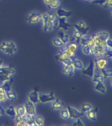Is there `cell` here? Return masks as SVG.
Segmentation results:
<instances>
[{
  "label": "cell",
  "mask_w": 112,
  "mask_h": 126,
  "mask_svg": "<svg viewBox=\"0 0 112 126\" xmlns=\"http://www.w3.org/2000/svg\"><path fill=\"white\" fill-rule=\"evenodd\" d=\"M59 62H60L64 66L66 65L72 64V59L71 58H66V59H61L59 60Z\"/></svg>",
  "instance_id": "836d02e7"
},
{
  "label": "cell",
  "mask_w": 112,
  "mask_h": 126,
  "mask_svg": "<svg viewBox=\"0 0 112 126\" xmlns=\"http://www.w3.org/2000/svg\"><path fill=\"white\" fill-rule=\"evenodd\" d=\"M54 29L61 30L64 32L68 31L71 27V25L68 21L66 18H59L56 16L55 20L53 21Z\"/></svg>",
  "instance_id": "7a4b0ae2"
},
{
  "label": "cell",
  "mask_w": 112,
  "mask_h": 126,
  "mask_svg": "<svg viewBox=\"0 0 112 126\" xmlns=\"http://www.w3.org/2000/svg\"><path fill=\"white\" fill-rule=\"evenodd\" d=\"M3 61H2V60H1V59H0V67L2 65H3Z\"/></svg>",
  "instance_id": "7bdbcfd3"
},
{
  "label": "cell",
  "mask_w": 112,
  "mask_h": 126,
  "mask_svg": "<svg viewBox=\"0 0 112 126\" xmlns=\"http://www.w3.org/2000/svg\"><path fill=\"white\" fill-rule=\"evenodd\" d=\"M76 121L72 124V126H84V123L83 122V120L81 119V118H78L75 119Z\"/></svg>",
  "instance_id": "8d00e7d4"
},
{
  "label": "cell",
  "mask_w": 112,
  "mask_h": 126,
  "mask_svg": "<svg viewBox=\"0 0 112 126\" xmlns=\"http://www.w3.org/2000/svg\"><path fill=\"white\" fill-rule=\"evenodd\" d=\"M18 51L17 45L14 41H3L0 44V51L5 55L13 56Z\"/></svg>",
  "instance_id": "6da1fadb"
},
{
  "label": "cell",
  "mask_w": 112,
  "mask_h": 126,
  "mask_svg": "<svg viewBox=\"0 0 112 126\" xmlns=\"http://www.w3.org/2000/svg\"><path fill=\"white\" fill-rule=\"evenodd\" d=\"M60 117L65 120L70 119V114H69V112L67 108H63L61 109L60 112Z\"/></svg>",
  "instance_id": "4316f807"
},
{
  "label": "cell",
  "mask_w": 112,
  "mask_h": 126,
  "mask_svg": "<svg viewBox=\"0 0 112 126\" xmlns=\"http://www.w3.org/2000/svg\"><path fill=\"white\" fill-rule=\"evenodd\" d=\"M67 109L68 110L69 114H70V118L75 120L78 118H82L84 116V113L81 111L80 110H78L77 108H75L73 106H68Z\"/></svg>",
  "instance_id": "ba28073f"
},
{
  "label": "cell",
  "mask_w": 112,
  "mask_h": 126,
  "mask_svg": "<svg viewBox=\"0 0 112 126\" xmlns=\"http://www.w3.org/2000/svg\"><path fill=\"white\" fill-rule=\"evenodd\" d=\"M58 37L59 39H60L61 41H62V43L64 44H67L70 42V36L68 33H66V32L63 30H59V32H58Z\"/></svg>",
  "instance_id": "2e32d148"
},
{
  "label": "cell",
  "mask_w": 112,
  "mask_h": 126,
  "mask_svg": "<svg viewBox=\"0 0 112 126\" xmlns=\"http://www.w3.org/2000/svg\"><path fill=\"white\" fill-rule=\"evenodd\" d=\"M85 1H86L87 2H90V3H92V2L94 1V0H85Z\"/></svg>",
  "instance_id": "ee69618b"
},
{
  "label": "cell",
  "mask_w": 112,
  "mask_h": 126,
  "mask_svg": "<svg viewBox=\"0 0 112 126\" xmlns=\"http://www.w3.org/2000/svg\"><path fill=\"white\" fill-rule=\"evenodd\" d=\"M51 104V109L53 110H60L62 108H64V103L62 101L58 98H56L53 101Z\"/></svg>",
  "instance_id": "ac0fdd59"
},
{
  "label": "cell",
  "mask_w": 112,
  "mask_h": 126,
  "mask_svg": "<svg viewBox=\"0 0 112 126\" xmlns=\"http://www.w3.org/2000/svg\"><path fill=\"white\" fill-rule=\"evenodd\" d=\"M24 107L26 109V114L28 116H30L31 118H34L36 116V108H35V104L30 102L28 100L24 103Z\"/></svg>",
  "instance_id": "52a82bcc"
},
{
  "label": "cell",
  "mask_w": 112,
  "mask_h": 126,
  "mask_svg": "<svg viewBox=\"0 0 112 126\" xmlns=\"http://www.w3.org/2000/svg\"><path fill=\"white\" fill-rule=\"evenodd\" d=\"M56 99V96L54 93H39V102L46 104L52 102Z\"/></svg>",
  "instance_id": "8992f818"
},
{
  "label": "cell",
  "mask_w": 112,
  "mask_h": 126,
  "mask_svg": "<svg viewBox=\"0 0 112 126\" xmlns=\"http://www.w3.org/2000/svg\"><path fill=\"white\" fill-rule=\"evenodd\" d=\"M106 0H97V1H94L92 2L93 3L98 4V5H100L102 6L104 4V3L106 2Z\"/></svg>",
  "instance_id": "ab89813d"
},
{
  "label": "cell",
  "mask_w": 112,
  "mask_h": 126,
  "mask_svg": "<svg viewBox=\"0 0 112 126\" xmlns=\"http://www.w3.org/2000/svg\"><path fill=\"white\" fill-rule=\"evenodd\" d=\"M0 73L9 76H13L16 74V70L13 67L2 65L0 67Z\"/></svg>",
  "instance_id": "7c38bea8"
},
{
  "label": "cell",
  "mask_w": 112,
  "mask_h": 126,
  "mask_svg": "<svg viewBox=\"0 0 112 126\" xmlns=\"http://www.w3.org/2000/svg\"><path fill=\"white\" fill-rule=\"evenodd\" d=\"M77 24L78 25V26L81 28H83V29H90L89 27H88L87 24H86L84 21H79L78 23H77Z\"/></svg>",
  "instance_id": "74e56055"
},
{
  "label": "cell",
  "mask_w": 112,
  "mask_h": 126,
  "mask_svg": "<svg viewBox=\"0 0 112 126\" xmlns=\"http://www.w3.org/2000/svg\"><path fill=\"white\" fill-rule=\"evenodd\" d=\"M106 50L102 45H94L90 49V55L95 57H105Z\"/></svg>",
  "instance_id": "5b68a950"
},
{
  "label": "cell",
  "mask_w": 112,
  "mask_h": 126,
  "mask_svg": "<svg viewBox=\"0 0 112 126\" xmlns=\"http://www.w3.org/2000/svg\"><path fill=\"white\" fill-rule=\"evenodd\" d=\"M5 113L7 116H8L11 118L14 119L16 118V116L15 106H13V105H10V106H7L5 109Z\"/></svg>",
  "instance_id": "e0dca14e"
},
{
  "label": "cell",
  "mask_w": 112,
  "mask_h": 126,
  "mask_svg": "<svg viewBox=\"0 0 112 126\" xmlns=\"http://www.w3.org/2000/svg\"><path fill=\"white\" fill-rule=\"evenodd\" d=\"M62 3V0H54L49 5H48V7L50 9H57L60 6Z\"/></svg>",
  "instance_id": "f1b7e54d"
},
{
  "label": "cell",
  "mask_w": 112,
  "mask_h": 126,
  "mask_svg": "<svg viewBox=\"0 0 112 126\" xmlns=\"http://www.w3.org/2000/svg\"><path fill=\"white\" fill-rule=\"evenodd\" d=\"M102 7L106 9H109L112 7V0H106V2L102 5Z\"/></svg>",
  "instance_id": "d590c367"
},
{
  "label": "cell",
  "mask_w": 112,
  "mask_h": 126,
  "mask_svg": "<svg viewBox=\"0 0 112 126\" xmlns=\"http://www.w3.org/2000/svg\"><path fill=\"white\" fill-rule=\"evenodd\" d=\"M94 1H97V0H94Z\"/></svg>",
  "instance_id": "f6af8a7d"
},
{
  "label": "cell",
  "mask_w": 112,
  "mask_h": 126,
  "mask_svg": "<svg viewBox=\"0 0 112 126\" xmlns=\"http://www.w3.org/2000/svg\"><path fill=\"white\" fill-rule=\"evenodd\" d=\"M35 126H43L45 124V120L43 116H35L33 118Z\"/></svg>",
  "instance_id": "83f0119b"
},
{
  "label": "cell",
  "mask_w": 112,
  "mask_h": 126,
  "mask_svg": "<svg viewBox=\"0 0 112 126\" xmlns=\"http://www.w3.org/2000/svg\"><path fill=\"white\" fill-rule=\"evenodd\" d=\"M86 116L91 121H96L97 119V110L96 109L94 110L93 108L92 110L86 112Z\"/></svg>",
  "instance_id": "cb8c5ba5"
},
{
  "label": "cell",
  "mask_w": 112,
  "mask_h": 126,
  "mask_svg": "<svg viewBox=\"0 0 112 126\" xmlns=\"http://www.w3.org/2000/svg\"><path fill=\"white\" fill-rule=\"evenodd\" d=\"M15 110L16 116L22 117L24 115H26V109L24 104H20L18 106L15 107Z\"/></svg>",
  "instance_id": "7402d4cb"
},
{
  "label": "cell",
  "mask_w": 112,
  "mask_h": 126,
  "mask_svg": "<svg viewBox=\"0 0 112 126\" xmlns=\"http://www.w3.org/2000/svg\"><path fill=\"white\" fill-rule=\"evenodd\" d=\"M73 27H74V29L77 30L78 32H79L81 34L83 35H86V34H88V32H89V30L90 29H83V28H81L78 26V25L77 24H75L73 25Z\"/></svg>",
  "instance_id": "d6a6232c"
},
{
  "label": "cell",
  "mask_w": 112,
  "mask_h": 126,
  "mask_svg": "<svg viewBox=\"0 0 112 126\" xmlns=\"http://www.w3.org/2000/svg\"><path fill=\"white\" fill-rule=\"evenodd\" d=\"M12 79H13L12 76H9L0 73V82H4L6 81L12 80Z\"/></svg>",
  "instance_id": "e575fe53"
},
{
  "label": "cell",
  "mask_w": 112,
  "mask_h": 126,
  "mask_svg": "<svg viewBox=\"0 0 112 126\" xmlns=\"http://www.w3.org/2000/svg\"><path fill=\"white\" fill-rule=\"evenodd\" d=\"M93 108H94L93 105L90 103H83L80 106V110L84 113H86L88 111L92 110Z\"/></svg>",
  "instance_id": "d4e9b609"
},
{
  "label": "cell",
  "mask_w": 112,
  "mask_h": 126,
  "mask_svg": "<svg viewBox=\"0 0 112 126\" xmlns=\"http://www.w3.org/2000/svg\"><path fill=\"white\" fill-rule=\"evenodd\" d=\"M42 21H43V31L45 32H50L54 30L53 22L49 21L47 20H43Z\"/></svg>",
  "instance_id": "d6986e66"
},
{
  "label": "cell",
  "mask_w": 112,
  "mask_h": 126,
  "mask_svg": "<svg viewBox=\"0 0 112 126\" xmlns=\"http://www.w3.org/2000/svg\"><path fill=\"white\" fill-rule=\"evenodd\" d=\"M94 89L97 92L100 93L101 94H105L107 91V89L104 83L98 82L95 83L94 86Z\"/></svg>",
  "instance_id": "ffe728a7"
},
{
  "label": "cell",
  "mask_w": 112,
  "mask_h": 126,
  "mask_svg": "<svg viewBox=\"0 0 112 126\" xmlns=\"http://www.w3.org/2000/svg\"><path fill=\"white\" fill-rule=\"evenodd\" d=\"M5 94L7 98L9 100H15L18 97L17 94H16L15 92H14L12 89L5 92Z\"/></svg>",
  "instance_id": "484cf974"
},
{
  "label": "cell",
  "mask_w": 112,
  "mask_h": 126,
  "mask_svg": "<svg viewBox=\"0 0 112 126\" xmlns=\"http://www.w3.org/2000/svg\"><path fill=\"white\" fill-rule=\"evenodd\" d=\"M71 14H72V13L70 11L64 9L63 8H58L55 15H56L57 17L68 18H70L71 16Z\"/></svg>",
  "instance_id": "8fae6325"
},
{
  "label": "cell",
  "mask_w": 112,
  "mask_h": 126,
  "mask_svg": "<svg viewBox=\"0 0 112 126\" xmlns=\"http://www.w3.org/2000/svg\"><path fill=\"white\" fill-rule=\"evenodd\" d=\"M39 93L37 90H32L28 94V100L33 103L34 104H37L39 102Z\"/></svg>",
  "instance_id": "30bf717a"
},
{
  "label": "cell",
  "mask_w": 112,
  "mask_h": 126,
  "mask_svg": "<svg viewBox=\"0 0 112 126\" xmlns=\"http://www.w3.org/2000/svg\"><path fill=\"white\" fill-rule=\"evenodd\" d=\"M5 114V109H3L1 107H0V117L4 116Z\"/></svg>",
  "instance_id": "60d3db41"
},
{
  "label": "cell",
  "mask_w": 112,
  "mask_h": 126,
  "mask_svg": "<svg viewBox=\"0 0 112 126\" xmlns=\"http://www.w3.org/2000/svg\"><path fill=\"white\" fill-rule=\"evenodd\" d=\"M90 49L91 47H90L88 45H83L81 46V51L84 55L89 56L90 55Z\"/></svg>",
  "instance_id": "1f68e13d"
},
{
  "label": "cell",
  "mask_w": 112,
  "mask_h": 126,
  "mask_svg": "<svg viewBox=\"0 0 112 126\" xmlns=\"http://www.w3.org/2000/svg\"><path fill=\"white\" fill-rule=\"evenodd\" d=\"M42 14L37 11H32L29 13L26 18V21L29 24H37L41 20Z\"/></svg>",
  "instance_id": "277c9868"
},
{
  "label": "cell",
  "mask_w": 112,
  "mask_h": 126,
  "mask_svg": "<svg viewBox=\"0 0 112 126\" xmlns=\"http://www.w3.org/2000/svg\"><path fill=\"white\" fill-rule=\"evenodd\" d=\"M72 65L73 66L75 69L77 70H81L84 68V64L83 63V62L79 59H77L76 57H75V56L72 57Z\"/></svg>",
  "instance_id": "44dd1931"
},
{
  "label": "cell",
  "mask_w": 112,
  "mask_h": 126,
  "mask_svg": "<svg viewBox=\"0 0 112 126\" xmlns=\"http://www.w3.org/2000/svg\"><path fill=\"white\" fill-rule=\"evenodd\" d=\"M105 43H106V45L107 47L110 48V49H112V39H111V37H110V38L105 42Z\"/></svg>",
  "instance_id": "f35d334b"
},
{
  "label": "cell",
  "mask_w": 112,
  "mask_h": 126,
  "mask_svg": "<svg viewBox=\"0 0 112 126\" xmlns=\"http://www.w3.org/2000/svg\"><path fill=\"white\" fill-rule=\"evenodd\" d=\"M98 39H100L102 43H105L110 37V34L109 32L106 31H100L95 33Z\"/></svg>",
  "instance_id": "4fadbf2b"
},
{
  "label": "cell",
  "mask_w": 112,
  "mask_h": 126,
  "mask_svg": "<svg viewBox=\"0 0 112 126\" xmlns=\"http://www.w3.org/2000/svg\"><path fill=\"white\" fill-rule=\"evenodd\" d=\"M96 70V66L94 61H90L89 64L86 67H84L82 70V75L83 76L88 77L89 78H92L94 76Z\"/></svg>",
  "instance_id": "3957f363"
},
{
  "label": "cell",
  "mask_w": 112,
  "mask_h": 126,
  "mask_svg": "<svg viewBox=\"0 0 112 126\" xmlns=\"http://www.w3.org/2000/svg\"><path fill=\"white\" fill-rule=\"evenodd\" d=\"M98 72H94V76H92V82H93L94 83H98V82H102L104 83V80H105V78L102 75V74L100 72V71L99 70H98Z\"/></svg>",
  "instance_id": "5bb4252c"
},
{
  "label": "cell",
  "mask_w": 112,
  "mask_h": 126,
  "mask_svg": "<svg viewBox=\"0 0 112 126\" xmlns=\"http://www.w3.org/2000/svg\"><path fill=\"white\" fill-rule=\"evenodd\" d=\"M100 71V72L102 74V75L104 76L105 78H112V72L110 69H108L106 68H105L102 69V70H101Z\"/></svg>",
  "instance_id": "f546056e"
},
{
  "label": "cell",
  "mask_w": 112,
  "mask_h": 126,
  "mask_svg": "<svg viewBox=\"0 0 112 126\" xmlns=\"http://www.w3.org/2000/svg\"><path fill=\"white\" fill-rule=\"evenodd\" d=\"M52 43L53 45L56 47H58V48H61L63 47L64 44L62 43V41H61L60 39H59L58 37H55L52 40Z\"/></svg>",
  "instance_id": "4dcf8cb0"
},
{
  "label": "cell",
  "mask_w": 112,
  "mask_h": 126,
  "mask_svg": "<svg viewBox=\"0 0 112 126\" xmlns=\"http://www.w3.org/2000/svg\"><path fill=\"white\" fill-rule=\"evenodd\" d=\"M56 16V15L52 13H45L42 14V16H41V20H49V21L53 22L55 20Z\"/></svg>",
  "instance_id": "603a6c76"
},
{
  "label": "cell",
  "mask_w": 112,
  "mask_h": 126,
  "mask_svg": "<svg viewBox=\"0 0 112 126\" xmlns=\"http://www.w3.org/2000/svg\"><path fill=\"white\" fill-rule=\"evenodd\" d=\"M94 64L96 68H97L99 70H101L102 69L106 68V66L108 64V61L107 59L104 58V57H98V59L94 61Z\"/></svg>",
  "instance_id": "9c48e42d"
},
{
  "label": "cell",
  "mask_w": 112,
  "mask_h": 126,
  "mask_svg": "<svg viewBox=\"0 0 112 126\" xmlns=\"http://www.w3.org/2000/svg\"><path fill=\"white\" fill-rule=\"evenodd\" d=\"M53 1H54V0H43V2H44V3H45V5H49V4L51 3Z\"/></svg>",
  "instance_id": "b9f144b4"
},
{
  "label": "cell",
  "mask_w": 112,
  "mask_h": 126,
  "mask_svg": "<svg viewBox=\"0 0 112 126\" xmlns=\"http://www.w3.org/2000/svg\"><path fill=\"white\" fill-rule=\"evenodd\" d=\"M63 73L64 74L68 77L73 76L75 73V68L72 64H69L64 66L63 68Z\"/></svg>",
  "instance_id": "9a60e30c"
}]
</instances>
